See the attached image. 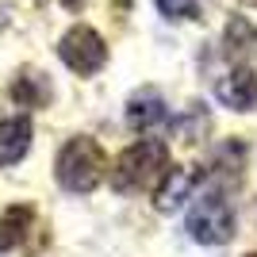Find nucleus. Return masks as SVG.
I'll list each match as a JSON object with an SVG mask.
<instances>
[{
    "label": "nucleus",
    "mask_w": 257,
    "mask_h": 257,
    "mask_svg": "<svg viewBox=\"0 0 257 257\" xmlns=\"http://www.w3.org/2000/svg\"><path fill=\"white\" fill-rule=\"evenodd\" d=\"M192 184H196V173L188 169V165H173V169H165L158 192H154V207H158V211L181 207L184 200H188V192H192Z\"/></svg>",
    "instance_id": "8"
},
{
    "label": "nucleus",
    "mask_w": 257,
    "mask_h": 257,
    "mask_svg": "<svg viewBox=\"0 0 257 257\" xmlns=\"http://www.w3.org/2000/svg\"><path fill=\"white\" fill-rule=\"evenodd\" d=\"M188 234L200 246H223L234 238V211L219 188H207L204 196H196L192 211H188Z\"/></svg>",
    "instance_id": "3"
},
{
    "label": "nucleus",
    "mask_w": 257,
    "mask_h": 257,
    "mask_svg": "<svg viewBox=\"0 0 257 257\" xmlns=\"http://www.w3.org/2000/svg\"><path fill=\"white\" fill-rule=\"evenodd\" d=\"M58 58H62L73 73L92 77V73H100V69L107 65V43L92 31V27L77 23V27H69V31L62 35V43H58Z\"/></svg>",
    "instance_id": "4"
},
{
    "label": "nucleus",
    "mask_w": 257,
    "mask_h": 257,
    "mask_svg": "<svg viewBox=\"0 0 257 257\" xmlns=\"http://www.w3.org/2000/svg\"><path fill=\"white\" fill-rule=\"evenodd\" d=\"M223 46L230 58L246 62V58H257V27L246 20V16H230L223 31Z\"/></svg>",
    "instance_id": "10"
},
{
    "label": "nucleus",
    "mask_w": 257,
    "mask_h": 257,
    "mask_svg": "<svg viewBox=\"0 0 257 257\" xmlns=\"http://www.w3.org/2000/svg\"><path fill=\"white\" fill-rule=\"evenodd\" d=\"M246 257H257V253H246Z\"/></svg>",
    "instance_id": "14"
},
{
    "label": "nucleus",
    "mask_w": 257,
    "mask_h": 257,
    "mask_svg": "<svg viewBox=\"0 0 257 257\" xmlns=\"http://www.w3.org/2000/svg\"><path fill=\"white\" fill-rule=\"evenodd\" d=\"M165 119H169V107H165V100H161V92L154 85L139 88V92L127 100V123H131V131L146 135V131L161 127Z\"/></svg>",
    "instance_id": "6"
},
{
    "label": "nucleus",
    "mask_w": 257,
    "mask_h": 257,
    "mask_svg": "<svg viewBox=\"0 0 257 257\" xmlns=\"http://www.w3.org/2000/svg\"><path fill=\"white\" fill-rule=\"evenodd\" d=\"M165 169H169V146L158 142V139H142V142L127 146V150L115 158V165H111V188L123 192V196L142 192V188H150Z\"/></svg>",
    "instance_id": "2"
},
{
    "label": "nucleus",
    "mask_w": 257,
    "mask_h": 257,
    "mask_svg": "<svg viewBox=\"0 0 257 257\" xmlns=\"http://www.w3.org/2000/svg\"><path fill=\"white\" fill-rule=\"evenodd\" d=\"M35 230V207L31 204H12L0 215V249H16L23 246Z\"/></svg>",
    "instance_id": "9"
},
{
    "label": "nucleus",
    "mask_w": 257,
    "mask_h": 257,
    "mask_svg": "<svg viewBox=\"0 0 257 257\" xmlns=\"http://www.w3.org/2000/svg\"><path fill=\"white\" fill-rule=\"evenodd\" d=\"M0 257H4V253H0Z\"/></svg>",
    "instance_id": "15"
},
{
    "label": "nucleus",
    "mask_w": 257,
    "mask_h": 257,
    "mask_svg": "<svg viewBox=\"0 0 257 257\" xmlns=\"http://www.w3.org/2000/svg\"><path fill=\"white\" fill-rule=\"evenodd\" d=\"M27 150H31V119L27 115L0 119V169L16 165Z\"/></svg>",
    "instance_id": "7"
},
{
    "label": "nucleus",
    "mask_w": 257,
    "mask_h": 257,
    "mask_svg": "<svg viewBox=\"0 0 257 257\" xmlns=\"http://www.w3.org/2000/svg\"><path fill=\"white\" fill-rule=\"evenodd\" d=\"M154 4H158V12L165 20H196V16H200V4H196V0H154Z\"/></svg>",
    "instance_id": "12"
},
{
    "label": "nucleus",
    "mask_w": 257,
    "mask_h": 257,
    "mask_svg": "<svg viewBox=\"0 0 257 257\" xmlns=\"http://www.w3.org/2000/svg\"><path fill=\"white\" fill-rule=\"evenodd\" d=\"M62 4H65L69 12H85V8H88V0H62Z\"/></svg>",
    "instance_id": "13"
},
{
    "label": "nucleus",
    "mask_w": 257,
    "mask_h": 257,
    "mask_svg": "<svg viewBox=\"0 0 257 257\" xmlns=\"http://www.w3.org/2000/svg\"><path fill=\"white\" fill-rule=\"evenodd\" d=\"M12 100L20 107H43L50 100V81L39 69H20L12 81Z\"/></svg>",
    "instance_id": "11"
},
{
    "label": "nucleus",
    "mask_w": 257,
    "mask_h": 257,
    "mask_svg": "<svg viewBox=\"0 0 257 257\" xmlns=\"http://www.w3.org/2000/svg\"><path fill=\"white\" fill-rule=\"evenodd\" d=\"M215 96L219 104L234 107V111H253L257 107V73L249 65H234L230 73L215 81Z\"/></svg>",
    "instance_id": "5"
},
{
    "label": "nucleus",
    "mask_w": 257,
    "mask_h": 257,
    "mask_svg": "<svg viewBox=\"0 0 257 257\" xmlns=\"http://www.w3.org/2000/svg\"><path fill=\"white\" fill-rule=\"evenodd\" d=\"M107 173V158H104V146L96 139H88V135H77L69 139L58 150V161H54V177L62 184L65 192L73 196H85L92 192L100 181H104Z\"/></svg>",
    "instance_id": "1"
}]
</instances>
